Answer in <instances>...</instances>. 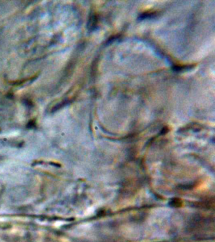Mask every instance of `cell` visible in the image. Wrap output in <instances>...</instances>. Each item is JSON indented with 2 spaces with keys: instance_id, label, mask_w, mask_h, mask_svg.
Listing matches in <instances>:
<instances>
[{
  "instance_id": "1",
  "label": "cell",
  "mask_w": 215,
  "mask_h": 242,
  "mask_svg": "<svg viewBox=\"0 0 215 242\" xmlns=\"http://www.w3.org/2000/svg\"><path fill=\"white\" fill-rule=\"evenodd\" d=\"M170 205L173 207H180L182 205V202L180 199H174L172 201H170Z\"/></svg>"
}]
</instances>
